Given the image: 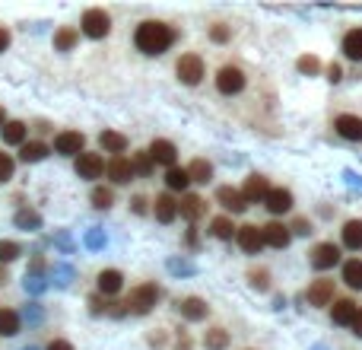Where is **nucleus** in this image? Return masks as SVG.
I'll use <instances>...</instances> for the list:
<instances>
[{"instance_id": "obj_1", "label": "nucleus", "mask_w": 362, "mask_h": 350, "mask_svg": "<svg viewBox=\"0 0 362 350\" xmlns=\"http://www.w3.org/2000/svg\"><path fill=\"white\" fill-rule=\"evenodd\" d=\"M134 42H137V51H143V54H162V51L172 48L175 42V32L172 25L159 23V19H147V23L137 25V35H134Z\"/></svg>"}, {"instance_id": "obj_2", "label": "nucleus", "mask_w": 362, "mask_h": 350, "mask_svg": "<svg viewBox=\"0 0 362 350\" xmlns=\"http://www.w3.org/2000/svg\"><path fill=\"white\" fill-rule=\"evenodd\" d=\"M175 74H178V80L184 86H198L204 80V61H200V54H181L178 64H175Z\"/></svg>"}, {"instance_id": "obj_3", "label": "nucleus", "mask_w": 362, "mask_h": 350, "mask_svg": "<svg viewBox=\"0 0 362 350\" xmlns=\"http://www.w3.org/2000/svg\"><path fill=\"white\" fill-rule=\"evenodd\" d=\"M159 300V287L156 284H140L131 290V300H127V309L131 312H137V316H147L149 309L156 306Z\"/></svg>"}, {"instance_id": "obj_4", "label": "nucleus", "mask_w": 362, "mask_h": 350, "mask_svg": "<svg viewBox=\"0 0 362 350\" xmlns=\"http://www.w3.org/2000/svg\"><path fill=\"white\" fill-rule=\"evenodd\" d=\"M83 32L89 35V39H105L111 32V17H108L105 10H86L83 13Z\"/></svg>"}, {"instance_id": "obj_5", "label": "nucleus", "mask_w": 362, "mask_h": 350, "mask_svg": "<svg viewBox=\"0 0 362 350\" xmlns=\"http://www.w3.org/2000/svg\"><path fill=\"white\" fill-rule=\"evenodd\" d=\"M216 90L222 92V96H235V92L245 90V74H242V67H232L226 64L216 74Z\"/></svg>"}, {"instance_id": "obj_6", "label": "nucleus", "mask_w": 362, "mask_h": 350, "mask_svg": "<svg viewBox=\"0 0 362 350\" xmlns=\"http://www.w3.org/2000/svg\"><path fill=\"white\" fill-rule=\"evenodd\" d=\"M102 172H105V159H102L99 153L83 150L80 156H76V175H80V178H102Z\"/></svg>"}, {"instance_id": "obj_7", "label": "nucleus", "mask_w": 362, "mask_h": 350, "mask_svg": "<svg viewBox=\"0 0 362 350\" xmlns=\"http://www.w3.org/2000/svg\"><path fill=\"white\" fill-rule=\"evenodd\" d=\"M83 147H86V137L80 131H61L54 137V150L64 153V156H80Z\"/></svg>"}, {"instance_id": "obj_8", "label": "nucleus", "mask_w": 362, "mask_h": 350, "mask_svg": "<svg viewBox=\"0 0 362 350\" xmlns=\"http://www.w3.org/2000/svg\"><path fill=\"white\" fill-rule=\"evenodd\" d=\"M337 261H340V249L334 245V242L315 245V251H312V267L315 271H328V267H334Z\"/></svg>"}, {"instance_id": "obj_9", "label": "nucleus", "mask_w": 362, "mask_h": 350, "mask_svg": "<svg viewBox=\"0 0 362 350\" xmlns=\"http://www.w3.org/2000/svg\"><path fill=\"white\" fill-rule=\"evenodd\" d=\"M147 153H149V159H153V163H159V166H165V169H172L175 159H178V150H175L172 141H153Z\"/></svg>"}, {"instance_id": "obj_10", "label": "nucleus", "mask_w": 362, "mask_h": 350, "mask_svg": "<svg viewBox=\"0 0 362 350\" xmlns=\"http://www.w3.org/2000/svg\"><path fill=\"white\" fill-rule=\"evenodd\" d=\"M235 239H239V245L248 251V255H257V251L264 249V233H261V226H239Z\"/></svg>"}, {"instance_id": "obj_11", "label": "nucleus", "mask_w": 362, "mask_h": 350, "mask_svg": "<svg viewBox=\"0 0 362 350\" xmlns=\"http://www.w3.org/2000/svg\"><path fill=\"white\" fill-rule=\"evenodd\" d=\"M261 233H264V245H270V249H286L289 239H292L289 226H283V223H267V226H261Z\"/></svg>"}, {"instance_id": "obj_12", "label": "nucleus", "mask_w": 362, "mask_h": 350, "mask_svg": "<svg viewBox=\"0 0 362 350\" xmlns=\"http://www.w3.org/2000/svg\"><path fill=\"white\" fill-rule=\"evenodd\" d=\"M105 172L115 185H124V182H131L134 178V166H131V159L127 156H111L108 159V166H105Z\"/></svg>"}, {"instance_id": "obj_13", "label": "nucleus", "mask_w": 362, "mask_h": 350, "mask_svg": "<svg viewBox=\"0 0 362 350\" xmlns=\"http://www.w3.org/2000/svg\"><path fill=\"white\" fill-rule=\"evenodd\" d=\"M267 192H270V185H267V178H264V175H248L245 188H242V198H245L248 204H257V200L267 198Z\"/></svg>"}, {"instance_id": "obj_14", "label": "nucleus", "mask_w": 362, "mask_h": 350, "mask_svg": "<svg viewBox=\"0 0 362 350\" xmlns=\"http://www.w3.org/2000/svg\"><path fill=\"white\" fill-rule=\"evenodd\" d=\"M334 302V280H315L308 287V306H330Z\"/></svg>"}, {"instance_id": "obj_15", "label": "nucleus", "mask_w": 362, "mask_h": 350, "mask_svg": "<svg viewBox=\"0 0 362 350\" xmlns=\"http://www.w3.org/2000/svg\"><path fill=\"white\" fill-rule=\"evenodd\" d=\"M334 127H337V134L343 141H362V118L359 115H340L337 121H334Z\"/></svg>"}, {"instance_id": "obj_16", "label": "nucleus", "mask_w": 362, "mask_h": 350, "mask_svg": "<svg viewBox=\"0 0 362 350\" xmlns=\"http://www.w3.org/2000/svg\"><path fill=\"white\" fill-rule=\"evenodd\" d=\"M216 200H220L226 210H232V214H242V210H248V200L242 198V192H239V188H229V185L216 192Z\"/></svg>"}, {"instance_id": "obj_17", "label": "nucleus", "mask_w": 362, "mask_h": 350, "mask_svg": "<svg viewBox=\"0 0 362 350\" xmlns=\"http://www.w3.org/2000/svg\"><path fill=\"white\" fill-rule=\"evenodd\" d=\"M264 204H267L270 214H286V210H292V194H289L286 188H270L267 198H264Z\"/></svg>"}, {"instance_id": "obj_18", "label": "nucleus", "mask_w": 362, "mask_h": 350, "mask_svg": "<svg viewBox=\"0 0 362 350\" xmlns=\"http://www.w3.org/2000/svg\"><path fill=\"white\" fill-rule=\"evenodd\" d=\"M178 309H181V316L188 318V322H200V318H206V312H210V306H206L200 296H188V300H181Z\"/></svg>"}, {"instance_id": "obj_19", "label": "nucleus", "mask_w": 362, "mask_h": 350, "mask_svg": "<svg viewBox=\"0 0 362 350\" xmlns=\"http://www.w3.org/2000/svg\"><path fill=\"white\" fill-rule=\"evenodd\" d=\"M153 210H156L159 223H172V220L178 217V200H175L172 194H159L156 204H153Z\"/></svg>"}, {"instance_id": "obj_20", "label": "nucleus", "mask_w": 362, "mask_h": 350, "mask_svg": "<svg viewBox=\"0 0 362 350\" xmlns=\"http://www.w3.org/2000/svg\"><path fill=\"white\" fill-rule=\"evenodd\" d=\"M178 214L184 220H191V223L200 220V214H204V198H200V194H184V198L178 200Z\"/></svg>"}, {"instance_id": "obj_21", "label": "nucleus", "mask_w": 362, "mask_h": 350, "mask_svg": "<svg viewBox=\"0 0 362 350\" xmlns=\"http://www.w3.org/2000/svg\"><path fill=\"white\" fill-rule=\"evenodd\" d=\"M356 312H359V306H356L353 300H337L334 309H330V318H334L337 325H353Z\"/></svg>"}, {"instance_id": "obj_22", "label": "nucleus", "mask_w": 362, "mask_h": 350, "mask_svg": "<svg viewBox=\"0 0 362 350\" xmlns=\"http://www.w3.org/2000/svg\"><path fill=\"white\" fill-rule=\"evenodd\" d=\"M99 143H102V150L105 153H115V156H121L124 150H127V137L118 131H102L99 134Z\"/></svg>"}, {"instance_id": "obj_23", "label": "nucleus", "mask_w": 362, "mask_h": 350, "mask_svg": "<svg viewBox=\"0 0 362 350\" xmlns=\"http://www.w3.org/2000/svg\"><path fill=\"white\" fill-rule=\"evenodd\" d=\"M343 54L350 61H362V29H350L343 35Z\"/></svg>"}, {"instance_id": "obj_24", "label": "nucleus", "mask_w": 362, "mask_h": 350, "mask_svg": "<svg viewBox=\"0 0 362 350\" xmlns=\"http://www.w3.org/2000/svg\"><path fill=\"white\" fill-rule=\"evenodd\" d=\"M121 287H124L121 271H111V267H108V271H102V274H99V290L105 293V296H115Z\"/></svg>"}, {"instance_id": "obj_25", "label": "nucleus", "mask_w": 362, "mask_h": 350, "mask_svg": "<svg viewBox=\"0 0 362 350\" xmlns=\"http://www.w3.org/2000/svg\"><path fill=\"white\" fill-rule=\"evenodd\" d=\"M343 245L353 251L362 249V220H350V223L343 226Z\"/></svg>"}, {"instance_id": "obj_26", "label": "nucleus", "mask_w": 362, "mask_h": 350, "mask_svg": "<svg viewBox=\"0 0 362 350\" xmlns=\"http://www.w3.org/2000/svg\"><path fill=\"white\" fill-rule=\"evenodd\" d=\"M19 334V316L13 309H0V338H13Z\"/></svg>"}, {"instance_id": "obj_27", "label": "nucleus", "mask_w": 362, "mask_h": 350, "mask_svg": "<svg viewBox=\"0 0 362 350\" xmlns=\"http://www.w3.org/2000/svg\"><path fill=\"white\" fill-rule=\"evenodd\" d=\"M165 185L172 188V192H184L191 185V175H188V169H178V166H172L169 172H165Z\"/></svg>"}, {"instance_id": "obj_28", "label": "nucleus", "mask_w": 362, "mask_h": 350, "mask_svg": "<svg viewBox=\"0 0 362 350\" xmlns=\"http://www.w3.org/2000/svg\"><path fill=\"white\" fill-rule=\"evenodd\" d=\"M188 175H191V182H200V185H206L210 178H213V166L206 163V159H194L188 166Z\"/></svg>"}, {"instance_id": "obj_29", "label": "nucleus", "mask_w": 362, "mask_h": 350, "mask_svg": "<svg viewBox=\"0 0 362 350\" xmlns=\"http://www.w3.org/2000/svg\"><path fill=\"white\" fill-rule=\"evenodd\" d=\"M3 143L23 147L25 143V125L23 121H7V125H3Z\"/></svg>"}, {"instance_id": "obj_30", "label": "nucleus", "mask_w": 362, "mask_h": 350, "mask_svg": "<svg viewBox=\"0 0 362 350\" xmlns=\"http://www.w3.org/2000/svg\"><path fill=\"white\" fill-rule=\"evenodd\" d=\"M45 156H48V147L39 143V141L23 143V147H19V159H23V163H39V159H45Z\"/></svg>"}, {"instance_id": "obj_31", "label": "nucleus", "mask_w": 362, "mask_h": 350, "mask_svg": "<svg viewBox=\"0 0 362 350\" xmlns=\"http://www.w3.org/2000/svg\"><path fill=\"white\" fill-rule=\"evenodd\" d=\"M343 280L346 287H353V290H362V261L353 258L343 265Z\"/></svg>"}, {"instance_id": "obj_32", "label": "nucleus", "mask_w": 362, "mask_h": 350, "mask_svg": "<svg viewBox=\"0 0 362 350\" xmlns=\"http://www.w3.org/2000/svg\"><path fill=\"white\" fill-rule=\"evenodd\" d=\"M210 233H213L216 239H232V236L239 233V226L232 223L229 217H216L213 223H210Z\"/></svg>"}, {"instance_id": "obj_33", "label": "nucleus", "mask_w": 362, "mask_h": 350, "mask_svg": "<svg viewBox=\"0 0 362 350\" xmlns=\"http://www.w3.org/2000/svg\"><path fill=\"white\" fill-rule=\"evenodd\" d=\"M204 344H206V350H226V347H229V331L213 328V331H206Z\"/></svg>"}, {"instance_id": "obj_34", "label": "nucleus", "mask_w": 362, "mask_h": 350, "mask_svg": "<svg viewBox=\"0 0 362 350\" xmlns=\"http://www.w3.org/2000/svg\"><path fill=\"white\" fill-rule=\"evenodd\" d=\"M76 39H80V35H76V29L64 25V29H61L58 35H54V48H58V51H70V48L76 45Z\"/></svg>"}, {"instance_id": "obj_35", "label": "nucleus", "mask_w": 362, "mask_h": 350, "mask_svg": "<svg viewBox=\"0 0 362 350\" xmlns=\"http://www.w3.org/2000/svg\"><path fill=\"white\" fill-rule=\"evenodd\" d=\"M111 200H115L111 188H92V204H96L99 210H108L111 207Z\"/></svg>"}, {"instance_id": "obj_36", "label": "nucleus", "mask_w": 362, "mask_h": 350, "mask_svg": "<svg viewBox=\"0 0 362 350\" xmlns=\"http://www.w3.org/2000/svg\"><path fill=\"white\" fill-rule=\"evenodd\" d=\"M19 258V245L17 242H0V265H7V261H17Z\"/></svg>"}, {"instance_id": "obj_37", "label": "nucleus", "mask_w": 362, "mask_h": 350, "mask_svg": "<svg viewBox=\"0 0 362 350\" xmlns=\"http://www.w3.org/2000/svg\"><path fill=\"white\" fill-rule=\"evenodd\" d=\"M131 166H134V172L149 175V169H153V159H149V153H137V156L131 159Z\"/></svg>"}, {"instance_id": "obj_38", "label": "nucleus", "mask_w": 362, "mask_h": 350, "mask_svg": "<svg viewBox=\"0 0 362 350\" xmlns=\"http://www.w3.org/2000/svg\"><path fill=\"white\" fill-rule=\"evenodd\" d=\"M296 67L302 70V74H318V70H321V61L312 58V54H305V58L296 61Z\"/></svg>"}, {"instance_id": "obj_39", "label": "nucleus", "mask_w": 362, "mask_h": 350, "mask_svg": "<svg viewBox=\"0 0 362 350\" xmlns=\"http://www.w3.org/2000/svg\"><path fill=\"white\" fill-rule=\"evenodd\" d=\"M7 178H13V156L0 150V182H7Z\"/></svg>"}, {"instance_id": "obj_40", "label": "nucleus", "mask_w": 362, "mask_h": 350, "mask_svg": "<svg viewBox=\"0 0 362 350\" xmlns=\"http://www.w3.org/2000/svg\"><path fill=\"white\" fill-rule=\"evenodd\" d=\"M17 223L19 226H39V214H29V210H23V214H17Z\"/></svg>"}, {"instance_id": "obj_41", "label": "nucleus", "mask_w": 362, "mask_h": 350, "mask_svg": "<svg viewBox=\"0 0 362 350\" xmlns=\"http://www.w3.org/2000/svg\"><path fill=\"white\" fill-rule=\"evenodd\" d=\"M251 284H255L257 290H264V287H267V271H251Z\"/></svg>"}, {"instance_id": "obj_42", "label": "nucleus", "mask_w": 362, "mask_h": 350, "mask_svg": "<svg viewBox=\"0 0 362 350\" xmlns=\"http://www.w3.org/2000/svg\"><path fill=\"white\" fill-rule=\"evenodd\" d=\"M213 42H226V39H229V29H226V25H213Z\"/></svg>"}, {"instance_id": "obj_43", "label": "nucleus", "mask_w": 362, "mask_h": 350, "mask_svg": "<svg viewBox=\"0 0 362 350\" xmlns=\"http://www.w3.org/2000/svg\"><path fill=\"white\" fill-rule=\"evenodd\" d=\"M292 229H296L299 236H308V233H312V223H308V220H296V226H292Z\"/></svg>"}, {"instance_id": "obj_44", "label": "nucleus", "mask_w": 362, "mask_h": 350, "mask_svg": "<svg viewBox=\"0 0 362 350\" xmlns=\"http://www.w3.org/2000/svg\"><path fill=\"white\" fill-rule=\"evenodd\" d=\"M48 350H74V344H70V341H51Z\"/></svg>"}, {"instance_id": "obj_45", "label": "nucleus", "mask_w": 362, "mask_h": 350, "mask_svg": "<svg viewBox=\"0 0 362 350\" xmlns=\"http://www.w3.org/2000/svg\"><path fill=\"white\" fill-rule=\"evenodd\" d=\"M350 328H353V334H359V338H362V309L356 312V318H353V325H350Z\"/></svg>"}, {"instance_id": "obj_46", "label": "nucleus", "mask_w": 362, "mask_h": 350, "mask_svg": "<svg viewBox=\"0 0 362 350\" xmlns=\"http://www.w3.org/2000/svg\"><path fill=\"white\" fill-rule=\"evenodd\" d=\"M328 76H330V80H334V83H337L340 76H343V70H340L337 64H330V67H328Z\"/></svg>"}, {"instance_id": "obj_47", "label": "nucleus", "mask_w": 362, "mask_h": 350, "mask_svg": "<svg viewBox=\"0 0 362 350\" xmlns=\"http://www.w3.org/2000/svg\"><path fill=\"white\" fill-rule=\"evenodd\" d=\"M7 45H10V32H7V29H0V54L7 51Z\"/></svg>"}, {"instance_id": "obj_48", "label": "nucleus", "mask_w": 362, "mask_h": 350, "mask_svg": "<svg viewBox=\"0 0 362 350\" xmlns=\"http://www.w3.org/2000/svg\"><path fill=\"white\" fill-rule=\"evenodd\" d=\"M134 210H137V214H143V210H147V200H143V198H134Z\"/></svg>"}, {"instance_id": "obj_49", "label": "nucleus", "mask_w": 362, "mask_h": 350, "mask_svg": "<svg viewBox=\"0 0 362 350\" xmlns=\"http://www.w3.org/2000/svg\"><path fill=\"white\" fill-rule=\"evenodd\" d=\"M89 306H92V312H102V300H99V296H92Z\"/></svg>"}, {"instance_id": "obj_50", "label": "nucleus", "mask_w": 362, "mask_h": 350, "mask_svg": "<svg viewBox=\"0 0 362 350\" xmlns=\"http://www.w3.org/2000/svg\"><path fill=\"white\" fill-rule=\"evenodd\" d=\"M178 350H191V341H188V338H181V341H178Z\"/></svg>"}, {"instance_id": "obj_51", "label": "nucleus", "mask_w": 362, "mask_h": 350, "mask_svg": "<svg viewBox=\"0 0 362 350\" xmlns=\"http://www.w3.org/2000/svg\"><path fill=\"white\" fill-rule=\"evenodd\" d=\"M0 284H7V271L3 267H0Z\"/></svg>"}, {"instance_id": "obj_52", "label": "nucleus", "mask_w": 362, "mask_h": 350, "mask_svg": "<svg viewBox=\"0 0 362 350\" xmlns=\"http://www.w3.org/2000/svg\"><path fill=\"white\" fill-rule=\"evenodd\" d=\"M3 125H7V118H3V109H0V131H3Z\"/></svg>"}]
</instances>
